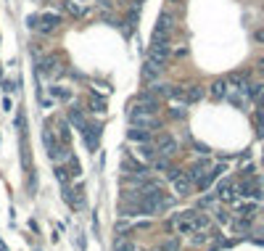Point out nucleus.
<instances>
[{"instance_id": "nucleus-2", "label": "nucleus", "mask_w": 264, "mask_h": 251, "mask_svg": "<svg viewBox=\"0 0 264 251\" xmlns=\"http://www.w3.org/2000/svg\"><path fill=\"white\" fill-rule=\"evenodd\" d=\"M172 228L177 230V235H193L198 230H209L211 222L206 214H198L196 209H188V211H180V214L172 217Z\"/></svg>"}, {"instance_id": "nucleus-14", "label": "nucleus", "mask_w": 264, "mask_h": 251, "mask_svg": "<svg viewBox=\"0 0 264 251\" xmlns=\"http://www.w3.org/2000/svg\"><path fill=\"white\" fill-rule=\"evenodd\" d=\"M59 8H61V11H66V14H69V16H74V19L85 16V8H82L80 3H74V0H63V3H59Z\"/></svg>"}, {"instance_id": "nucleus-13", "label": "nucleus", "mask_w": 264, "mask_h": 251, "mask_svg": "<svg viewBox=\"0 0 264 251\" xmlns=\"http://www.w3.org/2000/svg\"><path fill=\"white\" fill-rule=\"evenodd\" d=\"M127 138L138 140V143H153V132L151 130H143V127H135V125H132V130L127 132Z\"/></svg>"}, {"instance_id": "nucleus-33", "label": "nucleus", "mask_w": 264, "mask_h": 251, "mask_svg": "<svg viewBox=\"0 0 264 251\" xmlns=\"http://www.w3.org/2000/svg\"><path fill=\"white\" fill-rule=\"evenodd\" d=\"M217 220H220V222H230V214H227V211H217Z\"/></svg>"}, {"instance_id": "nucleus-5", "label": "nucleus", "mask_w": 264, "mask_h": 251, "mask_svg": "<svg viewBox=\"0 0 264 251\" xmlns=\"http://www.w3.org/2000/svg\"><path fill=\"white\" fill-rule=\"evenodd\" d=\"M172 27H175V16H172L169 11H166V14L159 16L156 27H153V42L166 40V37H169V32H172Z\"/></svg>"}, {"instance_id": "nucleus-35", "label": "nucleus", "mask_w": 264, "mask_h": 251, "mask_svg": "<svg viewBox=\"0 0 264 251\" xmlns=\"http://www.w3.org/2000/svg\"><path fill=\"white\" fill-rule=\"evenodd\" d=\"M0 251H8V249H5V246H3V241H0Z\"/></svg>"}, {"instance_id": "nucleus-9", "label": "nucleus", "mask_w": 264, "mask_h": 251, "mask_svg": "<svg viewBox=\"0 0 264 251\" xmlns=\"http://www.w3.org/2000/svg\"><path fill=\"white\" fill-rule=\"evenodd\" d=\"M61 24V16L59 14H42L40 21H37V32H42V35H50V32H56Z\"/></svg>"}, {"instance_id": "nucleus-27", "label": "nucleus", "mask_w": 264, "mask_h": 251, "mask_svg": "<svg viewBox=\"0 0 264 251\" xmlns=\"http://www.w3.org/2000/svg\"><path fill=\"white\" fill-rule=\"evenodd\" d=\"M159 251H180V241L177 238H169V241H164L162 246H159Z\"/></svg>"}, {"instance_id": "nucleus-19", "label": "nucleus", "mask_w": 264, "mask_h": 251, "mask_svg": "<svg viewBox=\"0 0 264 251\" xmlns=\"http://www.w3.org/2000/svg\"><path fill=\"white\" fill-rule=\"evenodd\" d=\"M246 95H248V101H262L264 98V85H262V82H256V85H251V82H248Z\"/></svg>"}, {"instance_id": "nucleus-28", "label": "nucleus", "mask_w": 264, "mask_h": 251, "mask_svg": "<svg viewBox=\"0 0 264 251\" xmlns=\"http://www.w3.org/2000/svg\"><path fill=\"white\" fill-rule=\"evenodd\" d=\"M254 122H256V132H259V138H264V111H262V108L256 111Z\"/></svg>"}, {"instance_id": "nucleus-24", "label": "nucleus", "mask_w": 264, "mask_h": 251, "mask_svg": "<svg viewBox=\"0 0 264 251\" xmlns=\"http://www.w3.org/2000/svg\"><path fill=\"white\" fill-rule=\"evenodd\" d=\"M90 111H93V114H103V111H106V101H103V98H95V95H93V98H90Z\"/></svg>"}, {"instance_id": "nucleus-37", "label": "nucleus", "mask_w": 264, "mask_h": 251, "mask_svg": "<svg viewBox=\"0 0 264 251\" xmlns=\"http://www.w3.org/2000/svg\"><path fill=\"white\" fill-rule=\"evenodd\" d=\"M87 3H98V0H87Z\"/></svg>"}, {"instance_id": "nucleus-4", "label": "nucleus", "mask_w": 264, "mask_h": 251, "mask_svg": "<svg viewBox=\"0 0 264 251\" xmlns=\"http://www.w3.org/2000/svg\"><path fill=\"white\" fill-rule=\"evenodd\" d=\"M235 193L243 198H254V201H262L264 198V190H262V183L259 180H241L235 185Z\"/></svg>"}, {"instance_id": "nucleus-6", "label": "nucleus", "mask_w": 264, "mask_h": 251, "mask_svg": "<svg viewBox=\"0 0 264 251\" xmlns=\"http://www.w3.org/2000/svg\"><path fill=\"white\" fill-rule=\"evenodd\" d=\"M122 172L124 175H138V177H145L148 175V167L145 164H140V162H135V159L130 156V153H122Z\"/></svg>"}, {"instance_id": "nucleus-18", "label": "nucleus", "mask_w": 264, "mask_h": 251, "mask_svg": "<svg viewBox=\"0 0 264 251\" xmlns=\"http://www.w3.org/2000/svg\"><path fill=\"white\" fill-rule=\"evenodd\" d=\"M209 169H211V167H209V162H198V164H193V167H190V172H188V175H190V180H193V183H198V180H201V177H203Z\"/></svg>"}, {"instance_id": "nucleus-34", "label": "nucleus", "mask_w": 264, "mask_h": 251, "mask_svg": "<svg viewBox=\"0 0 264 251\" xmlns=\"http://www.w3.org/2000/svg\"><path fill=\"white\" fill-rule=\"evenodd\" d=\"M256 66H259L262 72H264V59H259V61H256Z\"/></svg>"}, {"instance_id": "nucleus-32", "label": "nucleus", "mask_w": 264, "mask_h": 251, "mask_svg": "<svg viewBox=\"0 0 264 251\" xmlns=\"http://www.w3.org/2000/svg\"><path fill=\"white\" fill-rule=\"evenodd\" d=\"M254 40L259 42V45H264V29H256L254 32Z\"/></svg>"}, {"instance_id": "nucleus-20", "label": "nucleus", "mask_w": 264, "mask_h": 251, "mask_svg": "<svg viewBox=\"0 0 264 251\" xmlns=\"http://www.w3.org/2000/svg\"><path fill=\"white\" fill-rule=\"evenodd\" d=\"M69 122H72V125L77 127V130H82V127L87 125V119H85V114L80 111V108H72V111H69Z\"/></svg>"}, {"instance_id": "nucleus-8", "label": "nucleus", "mask_w": 264, "mask_h": 251, "mask_svg": "<svg viewBox=\"0 0 264 251\" xmlns=\"http://www.w3.org/2000/svg\"><path fill=\"white\" fill-rule=\"evenodd\" d=\"M156 151H159V156L172 159V156L177 153V140L172 138V135H159V140H156Z\"/></svg>"}, {"instance_id": "nucleus-22", "label": "nucleus", "mask_w": 264, "mask_h": 251, "mask_svg": "<svg viewBox=\"0 0 264 251\" xmlns=\"http://www.w3.org/2000/svg\"><path fill=\"white\" fill-rule=\"evenodd\" d=\"M148 90H153L159 98H172V90H175V85H159V82H156V85H151Z\"/></svg>"}, {"instance_id": "nucleus-11", "label": "nucleus", "mask_w": 264, "mask_h": 251, "mask_svg": "<svg viewBox=\"0 0 264 251\" xmlns=\"http://www.w3.org/2000/svg\"><path fill=\"white\" fill-rule=\"evenodd\" d=\"M193 188H196V183L190 180V175H177V177H175V190H177V196H190Z\"/></svg>"}, {"instance_id": "nucleus-15", "label": "nucleus", "mask_w": 264, "mask_h": 251, "mask_svg": "<svg viewBox=\"0 0 264 251\" xmlns=\"http://www.w3.org/2000/svg\"><path fill=\"white\" fill-rule=\"evenodd\" d=\"M201 98H203V87H201V85H190V87H185V106L198 104Z\"/></svg>"}, {"instance_id": "nucleus-12", "label": "nucleus", "mask_w": 264, "mask_h": 251, "mask_svg": "<svg viewBox=\"0 0 264 251\" xmlns=\"http://www.w3.org/2000/svg\"><path fill=\"white\" fill-rule=\"evenodd\" d=\"M227 90H230L227 80H214V82H211V87H209V95L214 101H222V98H227Z\"/></svg>"}, {"instance_id": "nucleus-1", "label": "nucleus", "mask_w": 264, "mask_h": 251, "mask_svg": "<svg viewBox=\"0 0 264 251\" xmlns=\"http://www.w3.org/2000/svg\"><path fill=\"white\" fill-rule=\"evenodd\" d=\"M169 53H172V45L169 42H153L151 50H148L145 61H143V80L153 82L159 74L166 69V61H169Z\"/></svg>"}, {"instance_id": "nucleus-29", "label": "nucleus", "mask_w": 264, "mask_h": 251, "mask_svg": "<svg viewBox=\"0 0 264 251\" xmlns=\"http://www.w3.org/2000/svg\"><path fill=\"white\" fill-rule=\"evenodd\" d=\"M169 117H172V119H185V108H183V106L169 108Z\"/></svg>"}, {"instance_id": "nucleus-3", "label": "nucleus", "mask_w": 264, "mask_h": 251, "mask_svg": "<svg viewBox=\"0 0 264 251\" xmlns=\"http://www.w3.org/2000/svg\"><path fill=\"white\" fill-rule=\"evenodd\" d=\"M130 117V125H135V127H143V130H159L162 127V119L156 117V114H143V111H130L127 114Z\"/></svg>"}, {"instance_id": "nucleus-10", "label": "nucleus", "mask_w": 264, "mask_h": 251, "mask_svg": "<svg viewBox=\"0 0 264 251\" xmlns=\"http://www.w3.org/2000/svg\"><path fill=\"white\" fill-rule=\"evenodd\" d=\"M61 72V63H59V56H45V59L37 63V74H56Z\"/></svg>"}, {"instance_id": "nucleus-16", "label": "nucleus", "mask_w": 264, "mask_h": 251, "mask_svg": "<svg viewBox=\"0 0 264 251\" xmlns=\"http://www.w3.org/2000/svg\"><path fill=\"white\" fill-rule=\"evenodd\" d=\"M235 211H238L241 217H248V220H254L256 211H259V204H256V201H251V204H235Z\"/></svg>"}, {"instance_id": "nucleus-21", "label": "nucleus", "mask_w": 264, "mask_h": 251, "mask_svg": "<svg viewBox=\"0 0 264 251\" xmlns=\"http://www.w3.org/2000/svg\"><path fill=\"white\" fill-rule=\"evenodd\" d=\"M114 251H138V243H135L132 238H119V241L114 243Z\"/></svg>"}, {"instance_id": "nucleus-25", "label": "nucleus", "mask_w": 264, "mask_h": 251, "mask_svg": "<svg viewBox=\"0 0 264 251\" xmlns=\"http://www.w3.org/2000/svg\"><path fill=\"white\" fill-rule=\"evenodd\" d=\"M56 180H59V183L61 185H69V169H66V167H56Z\"/></svg>"}, {"instance_id": "nucleus-23", "label": "nucleus", "mask_w": 264, "mask_h": 251, "mask_svg": "<svg viewBox=\"0 0 264 251\" xmlns=\"http://www.w3.org/2000/svg\"><path fill=\"white\" fill-rule=\"evenodd\" d=\"M56 127H59V130H56V135L61 138V143H63V146H69V140H72V132H69V125H66V122H59Z\"/></svg>"}, {"instance_id": "nucleus-17", "label": "nucleus", "mask_w": 264, "mask_h": 251, "mask_svg": "<svg viewBox=\"0 0 264 251\" xmlns=\"http://www.w3.org/2000/svg\"><path fill=\"white\" fill-rule=\"evenodd\" d=\"M138 156H140V159H145V162H153V159L159 156V151H156V146H153V143H140Z\"/></svg>"}, {"instance_id": "nucleus-30", "label": "nucleus", "mask_w": 264, "mask_h": 251, "mask_svg": "<svg viewBox=\"0 0 264 251\" xmlns=\"http://www.w3.org/2000/svg\"><path fill=\"white\" fill-rule=\"evenodd\" d=\"M193 148H196V151H198V153H203V156H209V151H211V148H209V146H203V143H198V140H193Z\"/></svg>"}, {"instance_id": "nucleus-31", "label": "nucleus", "mask_w": 264, "mask_h": 251, "mask_svg": "<svg viewBox=\"0 0 264 251\" xmlns=\"http://www.w3.org/2000/svg\"><path fill=\"white\" fill-rule=\"evenodd\" d=\"M37 21H40V16H29L27 19V27L29 29H37Z\"/></svg>"}, {"instance_id": "nucleus-26", "label": "nucleus", "mask_w": 264, "mask_h": 251, "mask_svg": "<svg viewBox=\"0 0 264 251\" xmlns=\"http://www.w3.org/2000/svg\"><path fill=\"white\" fill-rule=\"evenodd\" d=\"M50 93H53V98H61V101L72 98V90H66V87H50Z\"/></svg>"}, {"instance_id": "nucleus-7", "label": "nucleus", "mask_w": 264, "mask_h": 251, "mask_svg": "<svg viewBox=\"0 0 264 251\" xmlns=\"http://www.w3.org/2000/svg\"><path fill=\"white\" fill-rule=\"evenodd\" d=\"M82 138H85V143H87V148L90 151H95V148H98V140H101V125H95V122H87L85 127H82Z\"/></svg>"}, {"instance_id": "nucleus-36", "label": "nucleus", "mask_w": 264, "mask_h": 251, "mask_svg": "<svg viewBox=\"0 0 264 251\" xmlns=\"http://www.w3.org/2000/svg\"><path fill=\"white\" fill-rule=\"evenodd\" d=\"M169 3H175V5H177V3H183V0H169Z\"/></svg>"}]
</instances>
